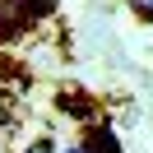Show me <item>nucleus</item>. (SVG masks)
Instances as JSON below:
<instances>
[{
	"mask_svg": "<svg viewBox=\"0 0 153 153\" xmlns=\"http://www.w3.org/2000/svg\"><path fill=\"white\" fill-rule=\"evenodd\" d=\"M60 153H88V144H65Z\"/></svg>",
	"mask_w": 153,
	"mask_h": 153,
	"instance_id": "nucleus-6",
	"label": "nucleus"
},
{
	"mask_svg": "<svg viewBox=\"0 0 153 153\" xmlns=\"http://www.w3.org/2000/svg\"><path fill=\"white\" fill-rule=\"evenodd\" d=\"M60 111H65V116H79V121H88V116H93V102H88L84 93H60Z\"/></svg>",
	"mask_w": 153,
	"mask_h": 153,
	"instance_id": "nucleus-3",
	"label": "nucleus"
},
{
	"mask_svg": "<svg viewBox=\"0 0 153 153\" xmlns=\"http://www.w3.org/2000/svg\"><path fill=\"white\" fill-rule=\"evenodd\" d=\"M134 5V14H139V19H153V0H130Z\"/></svg>",
	"mask_w": 153,
	"mask_h": 153,
	"instance_id": "nucleus-5",
	"label": "nucleus"
},
{
	"mask_svg": "<svg viewBox=\"0 0 153 153\" xmlns=\"http://www.w3.org/2000/svg\"><path fill=\"white\" fill-rule=\"evenodd\" d=\"M47 14H51V0H0V42L33 33V23H42Z\"/></svg>",
	"mask_w": 153,
	"mask_h": 153,
	"instance_id": "nucleus-1",
	"label": "nucleus"
},
{
	"mask_svg": "<svg viewBox=\"0 0 153 153\" xmlns=\"http://www.w3.org/2000/svg\"><path fill=\"white\" fill-rule=\"evenodd\" d=\"M84 144H88V153H121V139H116L111 125H93L84 134Z\"/></svg>",
	"mask_w": 153,
	"mask_h": 153,
	"instance_id": "nucleus-2",
	"label": "nucleus"
},
{
	"mask_svg": "<svg viewBox=\"0 0 153 153\" xmlns=\"http://www.w3.org/2000/svg\"><path fill=\"white\" fill-rule=\"evenodd\" d=\"M19 153H56V144H51V139H33V144H23Z\"/></svg>",
	"mask_w": 153,
	"mask_h": 153,
	"instance_id": "nucleus-4",
	"label": "nucleus"
}]
</instances>
